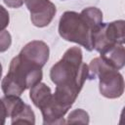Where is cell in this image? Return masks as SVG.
<instances>
[{
  "label": "cell",
  "instance_id": "obj_14",
  "mask_svg": "<svg viewBox=\"0 0 125 125\" xmlns=\"http://www.w3.org/2000/svg\"><path fill=\"white\" fill-rule=\"evenodd\" d=\"M1 8V10L3 11V13H4V15H3V18H2V24H1V30H4V28L9 24V14L5 11V9L1 6L0 7Z\"/></svg>",
  "mask_w": 125,
  "mask_h": 125
},
{
  "label": "cell",
  "instance_id": "obj_12",
  "mask_svg": "<svg viewBox=\"0 0 125 125\" xmlns=\"http://www.w3.org/2000/svg\"><path fill=\"white\" fill-rule=\"evenodd\" d=\"M0 51L1 52H5L7 49H9V47L11 46V35L7 30H1V34H0Z\"/></svg>",
  "mask_w": 125,
  "mask_h": 125
},
{
  "label": "cell",
  "instance_id": "obj_1",
  "mask_svg": "<svg viewBox=\"0 0 125 125\" xmlns=\"http://www.w3.org/2000/svg\"><path fill=\"white\" fill-rule=\"evenodd\" d=\"M89 76V65L82 61L79 47H71L50 69V78L56 85L55 98L67 107H71L84 82Z\"/></svg>",
  "mask_w": 125,
  "mask_h": 125
},
{
  "label": "cell",
  "instance_id": "obj_9",
  "mask_svg": "<svg viewBox=\"0 0 125 125\" xmlns=\"http://www.w3.org/2000/svg\"><path fill=\"white\" fill-rule=\"evenodd\" d=\"M107 32L114 44H125V21L118 20L107 22Z\"/></svg>",
  "mask_w": 125,
  "mask_h": 125
},
{
  "label": "cell",
  "instance_id": "obj_8",
  "mask_svg": "<svg viewBox=\"0 0 125 125\" xmlns=\"http://www.w3.org/2000/svg\"><path fill=\"white\" fill-rule=\"evenodd\" d=\"M52 96L53 94L51 92L50 87L42 82H39L38 84L33 86L29 92V98L31 102L39 109L47 104V102L52 98Z\"/></svg>",
  "mask_w": 125,
  "mask_h": 125
},
{
  "label": "cell",
  "instance_id": "obj_13",
  "mask_svg": "<svg viewBox=\"0 0 125 125\" xmlns=\"http://www.w3.org/2000/svg\"><path fill=\"white\" fill-rule=\"evenodd\" d=\"M24 1L25 0H3V2L9 8H13V9H17V8L21 7Z\"/></svg>",
  "mask_w": 125,
  "mask_h": 125
},
{
  "label": "cell",
  "instance_id": "obj_6",
  "mask_svg": "<svg viewBox=\"0 0 125 125\" xmlns=\"http://www.w3.org/2000/svg\"><path fill=\"white\" fill-rule=\"evenodd\" d=\"M20 54L43 67L49 60L50 49L44 41L33 40L24 45Z\"/></svg>",
  "mask_w": 125,
  "mask_h": 125
},
{
  "label": "cell",
  "instance_id": "obj_3",
  "mask_svg": "<svg viewBox=\"0 0 125 125\" xmlns=\"http://www.w3.org/2000/svg\"><path fill=\"white\" fill-rule=\"evenodd\" d=\"M42 66L19 54L10 62L8 73L1 82L4 95L21 96L25 90L41 82Z\"/></svg>",
  "mask_w": 125,
  "mask_h": 125
},
{
  "label": "cell",
  "instance_id": "obj_16",
  "mask_svg": "<svg viewBox=\"0 0 125 125\" xmlns=\"http://www.w3.org/2000/svg\"><path fill=\"white\" fill-rule=\"evenodd\" d=\"M62 1H63V0H62Z\"/></svg>",
  "mask_w": 125,
  "mask_h": 125
},
{
  "label": "cell",
  "instance_id": "obj_10",
  "mask_svg": "<svg viewBox=\"0 0 125 125\" xmlns=\"http://www.w3.org/2000/svg\"><path fill=\"white\" fill-rule=\"evenodd\" d=\"M11 123L12 124H18V123H26V124H35V114L33 110L31 109L30 105L27 104H24L18 112L11 117Z\"/></svg>",
  "mask_w": 125,
  "mask_h": 125
},
{
  "label": "cell",
  "instance_id": "obj_2",
  "mask_svg": "<svg viewBox=\"0 0 125 125\" xmlns=\"http://www.w3.org/2000/svg\"><path fill=\"white\" fill-rule=\"evenodd\" d=\"M102 22V11L96 7H88L80 13L74 11L64 12L60 19L58 30L62 39L81 45L91 52L94 50V30Z\"/></svg>",
  "mask_w": 125,
  "mask_h": 125
},
{
  "label": "cell",
  "instance_id": "obj_5",
  "mask_svg": "<svg viewBox=\"0 0 125 125\" xmlns=\"http://www.w3.org/2000/svg\"><path fill=\"white\" fill-rule=\"evenodd\" d=\"M26 8L30 13V21L36 27H45L51 23L57 8L50 0H25Z\"/></svg>",
  "mask_w": 125,
  "mask_h": 125
},
{
  "label": "cell",
  "instance_id": "obj_4",
  "mask_svg": "<svg viewBox=\"0 0 125 125\" xmlns=\"http://www.w3.org/2000/svg\"><path fill=\"white\" fill-rule=\"evenodd\" d=\"M95 78H99V90L104 98L117 99L123 95L125 82L122 74L108 65L101 57L93 59L89 64L88 79Z\"/></svg>",
  "mask_w": 125,
  "mask_h": 125
},
{
  "label": "cell",
  "instance_id": "obj_15",
  "mask_svg": "<svg viewBox=\"0 0 125 125\" xmlns=\"http://www.w3.org/2000/svg\"><path fill=\"white\" fill-rule=\"evenodd\" d=\"M119 124H125V106L123 107L121 114H120V120H119Z\"/></svg>",
  "mask_w": 125,
  "mask_h": 125
},
{
  "label": "cell",
  "instance_id": "obj_7",
  "mask_svg": "<svg viewBox=\"0 0 125 125\" xmlns=\"http://www.w3.org/2000/svg\"><path fill=\"white\" fill-rule=\"evenodd\" d=\"M101 58L111 67L119 70L125 66V47L114 44L101 53Z\"/></svg>",
  "mask_w": 125,
  "mask_h": 125
},
{
  "label": "cell",
  "instance_id": "obj_11",
  "mask_svg": "<svg viewBox=\"0 0 125 125\" xmlns=\"http://www.w3.org/2000/svg\"><path fill=\"white\" fill-rule=\"evenodd\" d=\"M90 121L89 114L81 108H77L72 110L67 117L66 123L69 124H75V123H82V124H88Z\"/></svg>",
  "mask_w": 125,
  "mask_h": 125
}]
</instances>
